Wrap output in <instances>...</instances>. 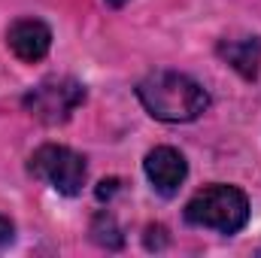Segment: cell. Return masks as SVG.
<instances>
[{
    "label": "cell",
    "instance_id": "6",
    "mask_svg": "<svg viewBox=\"0 0 261 258\" xmlns=\"http://www.w3.org/2000/svg\"><path fill=\"white\" fill-rule=\"evenodd\" d=\"M6 46L12 49V55L18 61L34 64V61H40V58L49 55V49H52V31L40 18H18L6 31Z\"/></svg>",
    "mask_w": 261,
    "mask_h": 258
},
{
    "label": "cell",
    "instance_id": "3",
    "mask_svg": "<svg viewBox=\"0 0 261 258\" xmlns=\"http://www.w3.org/2000/svg\"><path fill=\"white\" fill-rule=\"evenodd\" d=\"M82 82H76L73 76H49L24 94V110L46 125H61L82 107Z\"/></svg>",
    "mask_w": 261,
    "mask_h": 258
},
{
    "label": "cell",
    "instance_id": "8",
    "mask_svg": "<svg viewBox=\"0 0 261 258\" xmlns=\"http://www.w3.org/2000/svg\"><path fill=\"white\" fill-rule=\"evenodd\" d=\"M91 240L100 243V246H107V249H119L125 243L122 231H119V225H116V219L110 213H97L94 216V222H91Z\"/></svg>",
    "mask_w": 261,
    "mask_h": 258
},
{
    "label": "cell",
    "instance_id": "2",
    "mask_svg": "<svg viewBox=\"0 0 261 258\" xmlns=\"http://www.w3.org/2000/svg\"><path fill=\"white\" fill-rule=\"evenodd\" d=\"M186 222L231 237L249 222V197L234 186H206L186 203Z\"/></svg>",
    "mask_w": 261,
    "mask_h": 258
},
{
    "label": "cell",
    "instance_id": "11",
    "mask_svg": "<svg viewBox=\"0 0 261 258\" xmlns=\"http://www.w3.org/2000/svg\"><path fill=\"white\" fill-rule=\"evenodd\" d=\"M12 237H15V228H12V222H9L6 216H0V246L12 243Z\"/></svg>",
    "mask_w": 261,
    "mask_h": 258
},
{
    "label": "cell",
    "instance_id": "12",
    "mask_svg": "<svg viewBox=\"0 0 261 258\" xmlns=\"http://www.w3.org/2000/svg\"><path fill=\"white\" fill-rule=\"evenodd\" d=\"M107 3H110V6H116V9H119V6H125V3H128V0H107Z\"/></svg>",
    "mask_w": 261,
    "mask_h": 258
},
{
    "label": "cell",
    "instance_id": "9",
    "mask_svg": "<svg viewBox=\"0 0 261 258\" xmlns=\"http://www.w3.org/2000/svg\"><path fill=\"white\" fill-rule=\"evenodd\" d=\"M164 234H167V231H164L161 225H149V228H146V249H161V246L167 243Z\"/></svg>",
    "mask_w": 261,
    "mask_h": 258
},
{
    "label": "cell",
    "instance_id": "5",
    "mask_svg": "<svg viewBox=\"0 0 261 258\" xmlns=\"http://www.w3.org/2000/svg\"><path fill=\"white\" fill-rule=\"evenodd\" d=\"M143 170H146L152 189L161 192L164 197H170V194L179 192V186H182L186 176H189V164H186L182 152H176L173 146H155V149L146 155Z\"/></svg>",
    "mask_w": 261,
    "mask_h": 258
},
{
    "label": "cell",
    "instance_id": "4",
    "mask_svg": "<svg viewBox=\"0 0 261 258\" xmlns=\"http://www.w3.org/2000/svg\"><path fill=\"white\" fill-rule=\"evenodd\" d=\"M31 173L43 183H49L55 192L61 194H79L85 186V176H88V167H85V158L67 146L58 143H46L40 146L34 155H31Z\"/></svg>",
    "mask_w": 261,
    "mask_h": 258
},
{
    "label": "cell",
    "instance_id": "7",
    "mask_svg": "<svg viewBox=\"0 0 261 258\" xmlns=\"http://www.w3.org/2000/svg\"><path fill=\"white\" fill-rule=\"evenodd\" d=\"M219 58L228 67H234L243 79H255L261 64V40L258 37H243V40H222L219 43Z\"/></svg>",
    "mask_w": 261,
    "mask_h": 258
},
{
    "label": "cell",
    "instance_id": "10",
    "mask_svg": "<svg viewBox=\"0 0 261 258\" xmlns=\"http://www.w3.org/2000/svg\"><path fill=\"white\" fill-rule=\"evenodd\" d=\"M119 192V179H103V183H100V186H97V200H110V197H113V194Z\"/></svg>",
    "mask_w": 261,
    "mask_h": 258
},
{
    "label": "cell",
    "instance_id": "1",
    "mask_svg": "<svg viewBox=\"0 0 261 258\" xmlns=\"http://www.w3.org/2000/svg\"><path fill=\"white\" fill-rule=\"evenodd\" d=\"M137 97L152 119L170 122V125L195 122L210 107V94L203 91V85L186 73H176V70L149 73L137 85Z\"/></svg>",
    "mask_w": 261,
    "mask_h": 258
}]
</instances>
